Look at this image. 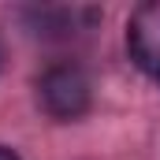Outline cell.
I'll return each instance as SVG.
<instances>
[{"instance_id": "1", "label": "cell", "mask_w": 160, "mask_h": 160, "mask_svg": "<svg viewBox=\"0 0 160 160\" xmlns=\"http://www.w3.org/2000/svg\"><path fill=\"white\" fill-rule=\"evenodd\" d=\"M41 93V108L52 119H78L89 108V78L78 67H48L38 82Z\"/></svg>"}, {"instance_id": "2", "label": "cell", "mask_w": 160, "mask_h": 160, "mask_svg": "<svg viewBox=\"0 0 160 160\" xmlns=\"http://www.w3.org/2000/svg\"><path fill=\"white\" fill-rule=\"evenodd\" d=\"M127 52L134 67L160 82V0L134 8V15L127 19Z\"/></svg>"}, {"instance_id": "3", "label": "cell", "mask_w": 160, "mask_h": 160, "mask_svg": "<svg viewBox=\"0 0 160 160\" xmlns=\"http://www.w3.org/2000/svg\"><path fill=\"white\" fill-rule=\"evenodd\" d=\"M0 160H22L15 149H8V145H0Z\"/></svg>"}]
</instances>
